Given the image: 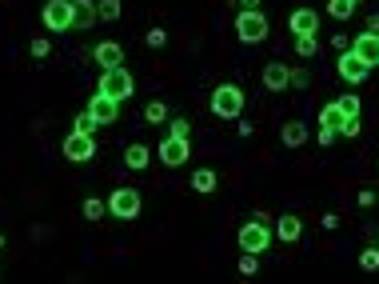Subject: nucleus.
Masks as SVG:
<instances>
[{
	"mask_svg": "<svg viewBox=\"0 0 379 284\" xmlns=\"http://www.w3.org/2000/svg\"><path fill=\"white\" fill-rule=\"evenodd\" d=\"M72 4H76V29H80V32L92 29V24L100 21V16H96V4H92V0H72Z\"/></svg>",
	"mask_w": 379,
	"mask_h": 284,
	"instance_id": "nucleus-19",
	"label": "nucleus"
},
{
	"mask_svg": "<svg viewBox=\"0 0 379 284\" xmlns=\"http://www.w3.org/2000/svg\"><path fill=\"white\" fill-rule=\"evenodd\" d=\"M355 4H359V0H328V16H331V21H351Z\"/></svg>",
	"mask_w": 379,
	"mask_h": 284,
	"instance_id": "nucleus-21",
	"label": "nucleus"
},
{
	"mask_svg": "<svg viewBox=\"0 0 379 284\" xmlns=\"http://www.w3.org/2000/svg\"><path fill=\"white\" fill-rule=\"evenodd\" d=\"M359 132H363V124H359V116H343L336 128V136H348V141H355Z\"/></svg>",
	"mask_w": 379,
	"mask_h": 284,
	"instance_id": "nucleus-26",
	"label": "nucleus"
},
{
	"mask_svg": "<svg viewBox=\"0 0 379 284\" xmlns=\"http://www.w3.org/2000/svg\"><path fill=\"white\" fill-rule=\"evenodd\" d=\"M140 208H144V201H140L136 188H116V193L108 196V213L116 216V220H136Z\"/></svg>",
	"mask_w": 379,
	"mask_h": 284,
	"instance_id": "nucleus-6",
	"label": "nucleus"
},
{
	"mask_svg": "<svg viewBox=\"0 0 379 284\" xmlns=\"http://www.w3.org/2000/svg\"><path fill=\"white\" fill-rule=\"evenodd\" d=\"M316 49H319V36H296V52L303 56V61H311Z\"/></svg>",
	"mask_w": 379,
	"mask_h": 284,
	"instance_id": "nucleus-29",
	"label": "nucleus"
},
{
	"mask_svg": "<svg viewBox=\"0 0 379 284\" xmlns=\"http://www.w3.org/2000/svg\"><path fill=\"white\" fill-rule=\"evenodd\" d=\"M72 132H88V136H96V116H92L88 108L80 112L76 121H72Z\"/></svg>",
	"mask_w": 379,
	"mask_h": 284,
	"instance_id": "nucleus-27",
	"label": "nucleus"
},
{
	"mask_svg": "<svg viewBox=\"0 0 379 284\" xmlns=\"http://www.w3.org/2000/svg\"><path fill=\"white\" fill-rule=\"evenodd\" d=\"M236 36L244 44H264V41H268V36H271V21L264 16V9H239Z\"/></svg>",
	"mask_w": 379,
	"mask_h": 284,
	"instance_id": "nucleus-3",
	"label": "nucleus"
},
{
	"mask_svg": "<svg viewBox=\"0 0 379 284\" xmlns=\"http://www.w3.org/2000/svg\"><path fill=\"white\" fill-rule=\"evenodd\" d=\"M239 4H244V9H259V0H239Z\"/></svg>",
	"mask_w": 379,
	"mask_h": 284,
	"instance_id": "nucleus-40",
	"label": "nucleus"
},
{
	"mask_svg": "<svg viewBox=\"0 0 379 284\" xmlns=\"http://www.w3.org/2000/svg\"><path fill=\"white\" fill-rule=\"evenodd\" d=\"M92 156H96V136H88V132H68L64 136V161L88 164Z\"/></svg>",
	"mask_w": 379,
	"mask_h": 284,
	"instance_id": "nucleus-7",
	"label": "nucleus"
},
{
	"mask_svg": "<svg viewBox=\"0 0 379 284\" xmlns=\"http://www.w3.org/2000/svg\"><path fill=\"white\" fill-rule=\"evenodd\" d=\"M339 121H343V108H339L336 101L319 108V124H328V128H339Z\"/></svg>",
	"mask_w": 379,
	"mask_h": 284,
	"instance_id": "nucleus-25",
	"label": "nucleus"
},
{
	"mask_svg": "<svg viewBox=\"0 0 379 284\" xmlns=\"http://www.w3.org/2000/svg\"><path fill=\"white\" fill-rule=\"evenodd\" d=\"M80 213H84V220H104V216H108V201H100V196H88V201L80 204Z\"/></svg>",
	"mask_w": 379,
	"mask_h": 284,
	"instance_id": "nucleus-20",
	"label": "nucleus"
},
{
	"mask_svg": "<svg viewBox=\"0 0 379 284\" xmlns=\"http://www.w3.org/2000/svg\"><path fill=\"white\" fill-rule=\"evenodd\" d=\"M216 184H219L216 168H196V173H192V193L208 196V193H216Z\"/></svg>",
	"mask_w": 379,
	"mask_h": 284,
	"instance_id": "nucleus-18",
	"label": "nucleus"
},
{
	"mask_svg": "<svg viewBox=\"0 0 379 284\" xmlns=\"http://www.w3.org/2000/svg\"><path fill=\"white\" fill-rule=\"evenodd\" d=\"M288 29L296 32V36H316V32H319V12L303 4V9H296L288 16Z\"/></svg>",
	"mask_w": 379,
	"mask_h": 284,
	"instance_id": "nucleus-11",
	"label": "nucleus"
},
{
	"mask_svg": "<svg viewBox=\"0 0 379 284\" xmlns=\"http://www.w3.org/2000/svg\"><path fill=\"white\" fill-rule=\"evenodd\" d=\"M239 112H244V88L239 84H216V92H212V116L239 121Z\"/></svg>",
	"mask_w": 379,
	"mask_h": 284,
	"instance_id": "nucleus-4",
	"label": "nucleus"
},
{
	"mask_svg": "<svg viewBox=\"0 0 379 284\" xmlns=\"http://www.w3.org/2000/svg\"><path fill=\"white\" fill-rule=\"evenodd\" d=\"M331 49H339V52H343V49H351V41L343 36V32H336V36H331Z\"/></svg>",
	"mask_w": 379,
	"mask_h": 284,
	"instance_id": "nucleus-36",
	"label": "nucleus"
},
{
	"mask_svg": "<svg viewBox=\"0 0 379 284\" xmlns=\"http://www.w3.org/2000/svg\"><path fill=\"white\" fill-rule=\"evenodd\" d=\"M96 92L112 96L116 104L132 101V92H136V81H132L128 64H116V69H104V72H100V84H96Z\"/></svg>",
	"mask_w": 379,
	"mask_h": 284,
	"instance_id": "nucleus-1",
	"label": "nucleus"
},
{
	"mask_svg": "<svg viewBox=\"0 0 379 284\" xmlns=\"http://www.w3.org/2000/svg\"><path fill=\"white\" fill-rule=\"evenodd\" d=\"M308 124L303 121H288L284 124V128H279V141H284V148H303V144H308Z\"/></svg>",
	"mask_w": 379,
	"mask_h": 284,
	"instance_id": "nucleus-16",
	"label": "nucleus"
},
{
	"mask_svg": "<svg viewBox=\"0 0 379 284\" xmlns=\"http://www.w3.org/2000/svg\"><path fill=\"white\" fill-rule=\"evenodd\" d=\"M291 88H308V72L303 69H291Z\"/></svg>",
	"mask_w": 379,
	"mask_h": 284,
	"instance_id": "nucleus-34",
	"label": "nucleus"
},
{
	"mask_svg": "<svg viewBox=\"0 0 379 284\" xmlns=\"http://www.w3.org/2000/svg\"><path fill=\"white\" fill-rule=\"evenodd\" d=\"M168 136H176V141H192V121L188 116H168Z\"/></svg>",
	"mask_w": 379,
	"mask_h": 284,
	"instance_id": "nucleus-22",
	"label": "nucleus"
},
{
	"mask_svg": "<svg viewBox=\"0 0 379 284\" xmlns=\"http://www.w3.org/2000/svg\"><path fill=\"white\" fill-rule=\"evenodd\" d=\"M0 248H4V236H0Z\"/></svg>",
	"mask_w": 379,
	"mask_h": 284,
	"instance_id": "nucleus-41",
	"label": "nucleus"
},
{
	"mask_svg": "<svg viewBox=\"0 0 379 284\" xmlns=\"http://www.w3.org/2000/svg\"><path fill=\"white\" fill-rule=\"evenodd\" d=\"M299 236H303V220H299L296 213H279V220H276V240L296 244Z\"/></svg>",
	"mask_w": 379,
	"mask_h": 284,
	"instance_id": "nucleus-15",
	"label": "nucleus"
},
{
	"mask_svg": "<svg viewBox=\"0 0 379 284\" xmlns=\"http://www.w3.org/2000/svg\"><path fill=\"white\" fill-rule=\"evenodd\" d=\"M92 56H96L100 69H116V64H124V44L120 41H100L96 49H92Z\"/></svg>",
	"mask_w": 379,
	"mask_h": 284,
	"instance_id": "nucleus-14",
	"label": "nucleus"
},
{
	"mask_svg": "<svg viewBox=\"0 0 379 284\" xmlns=\"http://www.w3.org/2000/svg\"><path fill=\"white\" fill-rule=\"evenodd\" d=\"M239 276H259V256H256V253H244V256H239Z\"/></svg>",
	"mask_w": 379,
	"mask_h": 284,
	"instance_id": "nucleus-31",
	"label": "nucleus"
},
{
	"mask_svg": "<svg viewBox=\"0 0 379 284\" xmlns=\"http://www.w3.org/2000/svg\"><path fill=\"white\" fill-rule=\"evenodd\" d=\"M124 164H128L132 173H144L152 164V148L148 144H128V148H124Z\"/></svg>",
	"mask_w": 379,
	"mask_h": 284,
	"instance_id": "nucleus-17",
	"label": "nucleus"
},
{
	"mask_svg": "<svg viewBox=\"0 0 379 284\" xmlns=\"http://www.w3.org/2000/svg\"><path fill=\"white\" fill-rule=\"evenodd\" d=\"M264 88L268 92H288L291 88V69L284 61H271L264 64Z\"/></svg>",
	"mask_w": 379,
	"mask_h": 284,
	"instance_id": "nucleus-12",
	"label": "nucleus"
},
{
	"mask_svg": "<svg viewBox=\"0 0 379 284\" xmlns=\"http://www.w3.org/2000/svg\"><path fill=\"white\" fill-rule=\"evenodd\" d=\"M368 32H375V36H379V16H371V21H368Z\"/></svg>",
	"mask_w": 379,
	"mask_h": 284,
	"instance_id": "nucleus-39",
	"label": "nucleus"
},
{
	"mask_svg": "<svg viewBox=\"0 0 379 284\" xmlns=\"http://www.w3.org/2000/svg\"><path fill=\"white\" fill-rule=\"evenodd\" d=\"M351 52H355L359 61L368 64V69H379V36H375V32L363 29L355 41H351Z\"/></svg>",
	"mask_w": 379,
	"mask_h": 284,
	"instance_id": "nucleus-10",
	"label": "nucleus"
},
{
	"mask_svg": "<svg viewBox=\"0 0 379 284\" xmlns=\"http://www.w3.org/2000/svg\"><path fill=\"white\" fill-rule=\"evenodd\" d=\"M339 108H343V116H359V108H363V104H359V96L355 92H343V96H339Z\"/></svg>",
	"mask_w": 379,
	"mask_h": 284,
	"instance_id": "nucleus-30",
	"label": "nucleus"
},
{
	"mask_svg": "<svg viewBox=\"0 0 379 284\" xmlns=\"http://www.w3.org/2000/svg\"><path fill=\"white\" fill-rule=\"evenodd\" d=\"M40 21H44V29L48 32H72L76 29V4L72 0H48L44 4V12H40Z\"/></svg>",
	"mask_w": 379,
	"mask_h": 284,
	"instance_id": "nucleus-5",
	"label": "nucleus"
},
{
	"mask_svg": "<svg viewBox=\"0 0 379 284\" xmlns=\"http://www.w3.org/2000/svg\"><path fill=\"white\" fill-rule=\"evenodd\" d=\"M371 204H375V193H371V188H363V193H359V208H371Z\"/></svg>",
	"mask_w": 379,
	"mask_h": 284,
	"instance_id": "nucleus-37",
	"label": "nucleus"
},
{
	"mask_svg": "<svg viewBox=\"0 0 379 284\" xmlns=\"http://www.w3.org/2000/svg\"><path fill=\"white\" fill-rule=\"evenodd\" d=\"M168 116H172V112H168V104H164V101H152L148 108H144V121H148V124H168Z\"/></svg>",
	"mask_w": 379,
	"mask_h": 284,
	"instance_id": "nucleus-23",
	"label": "nucleus"
},
{
	"mask_svg": "<svg viewBox=\"0 0 379 284\" xmlns=\"http://www.w3.org/2000/svg\"><path fill=\"white\" fill-rule=\"evenodd\" d=\"M28 52H32V61H48V52H52V44L44 41V36H36V41L28 44Z\"/></svg>",
	"mask_w": 379,
	"mask_h": 284,
	"instance_id": "nucleus-32",
	"label": "nucleus"
},
{
	"mask_svg": "<svg viewBox=\"0 0 379 284\" xmlns=\"http://www.w3.org/2000/svg\"><path fill=\"white\" fill-rule=\"evenodd\" d=\"M359 268H363V273H379V244L359 253Z\"/></svg>",
	"mask_w": 379,
	"mask_h": 284,
	"instance_id": "nucleus-28",
	"label": "nucleus"
},
{
	"mask_svg": "<svg viewBox=\"0 0 379 284\" xmlns=\"http://www.w3.org/2000/svg\"><path fill=\"white\" fill-rule=\"evenodd\" d=\"M144 41H148V49H164V44H168V32H164V29H148Z\"/></svg>",
	"mask_w": 379,
	"mask_h": 284,
	"instance_id": "nucleus-33",
	"label": "nucleus"
},
{
	"mask_svg": "<svg viewBox=\"0 0 379 284\" xmlns=\"http://www.w3.org/2000/svg\"><path fill=\"white\" fill-rule=\"evenodd\" d=\"M88 112L96 116V124H112L120 116V104L112 101V96H104V92H92V101H88Z\"/></svg>",
	"mask_w": 379,
	"mask_h": 284,
	"instance_id": "nucleus-13",
	"label": "nucleus"
},
{
	"mask_svg": "<svg viewBox=\"0 0 379 284\" xmlns=\"http://www.w3.org/2000/svg\"><path fill=\"white\" fill-rule=\"evenodd\" d=\"M188 156H192V141H176V136L160 141V164L164 168H184Z\"/></svg>",
	"mask_w": 379,
	"mask_h": 284,
	"instance_id": "nucleus-8",
	"label": "nucleus"
},
{
	"mask_svg": "<svg viewBox=\"0 0 379 284\" xmlns=\"http://www.w3.org/2000/svg\"><path fill=\"white\" fill-rule=\"evenodd\" d=\"M336 72H339V76H343V81H348V84H363V81H368V64H363V61H359V56H355V52H348V49H343V52H339V64H336Z\"/></svg>",
	"mask_w": 379,
	"mask_h": 284,
	"instance_id": "nucleus-9",
	"label": "nucleus"
},
{
	"mask_svg": "<svg viewBox=\"0 0 379 284\" xmlns=\"http://www.w3.org/2000/svg\"><path fill=\"white\" fill-rule=\"evenodd\" d=\"M120 12H124V9H120V0H100V4H96V16H100L104 24L120 21Z\"/></svg>",
	"mask_w": 379,
	"mask_h": 284,
	"instance_id": "nucleus-24",
	"label": "nucleus"
},
{
	"mask_svg": "<svg viewBox=\"0 0 379 284\" xmlns=\"http://www.w3.org/2000/svg\"><path fill=\"white\" fill-rule=\"evenodd\" d=\"M336 141V128H328V124H319V144H331Z\"/></svg>",
	"mask_w": 379,
	"mask_h": 284,
	"instance_id": "nucleus-35",
	"label": "nucleus"
},
{
	"mask_svg": "<svg viewBox=\"0 0 379 284\" xmlns=\"http://www.w3.org/2000/svg\"><path fill=\"white\" fill-rule=\"evenodd\" d=\"M319 224H323V228H339V216L336 213H323V216H319Z\"/></svg>",
	"mask_w": 379,
	"mask_h": 284,
	"instance_id": "nucleus-38",
	"label": "nucleus"
},
{
	"mask_svg": "<svg viewBox=\"0 0 379 284\" xmlns=\"http://www.w3.org/2000/svg\"><path fill=\"white\" fill-rule=\"evenodd\" d=\"M239 248H244V253H268L271 248V216L268 213H256V220H248L244 224V228H239Z\"/></svg>",
	"mask_w": 379,
	"mask_h": 284,
	"instance_id": "nucleus-2",
	"label": "nucleus"
}]
</instances>
